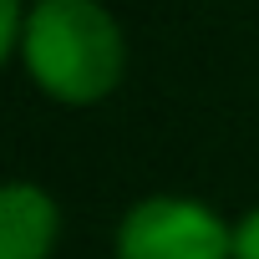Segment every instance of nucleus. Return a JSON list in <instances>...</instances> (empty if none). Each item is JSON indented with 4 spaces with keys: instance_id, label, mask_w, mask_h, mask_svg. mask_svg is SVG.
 I'll return each instance as SVG.
<instances>
[{
    "instance_id": "5",
    "label": "nucleus",
    "mask_w": 259,
    "mask_h": 259,
    "mask_svg": "<svg viewBox=\"0 0 259 259\" xmlns=\"http://www.w3.org/2000/svg\"><path fill=\"white\" fill-rule=\"evenodd\" d=\"M16 31H21V0H0V61L16 46Z\"/></svg>"
},
{
    "instance_id": "2",
    "label": "nucleus",
    "mask_w": 259,
    "mask_h": 259,
    "mask_svg": "<svg viewBox=\"0 0 259 259\" xmlns=\"http://www.w3.org/2000/svg\"><path fill=\"white\" fill-rule=\"evenodd\" d=\"M117 254L122 259H229L234 234L198 203L153 198L127 213L117 234Z\"/></svg>"
},
{
    "instance_id": "4",
    "label": "nucleus",
    "mask_w": 259,
    "mask_h": 259,
    "mask_svg": "<svg viewBox=\"0 0 259 259\" xmlns=\"http://www.w3.org/2000/svg\"><path fill=\"white\" fill-rule=\"evenodd\" d=\"M234 259H259V213H249L234 229Z\"/></svg>"
},
{
    "instance_id": "3",
    "label": "nucleus",
    "mask_w": 259,
    "mask_h": 259,
    "mask_svg": "<svg viewBox=\"0 0 259 259\" xmlns=\"http://www.w3.org/2000/svg\"><path fill=\"white\" fill-rule=\"evenodd\" d=\"M56 239V208L31 183L0 188V259H46Z\"/></svg>"
},
{
    "instance_id": "1",
    "label": "nucleus",
    "mask_w": 259,
    "mask_h": 259,
    "mask_svg": "<svg viewBox=\"0 0 259 259\" xmlns=\"http://www.w3.org/2000/svg\"><path fill=\"white\" fill-rule=\"evenodd\" d=\"M26 66L61 102L102 97L122 71L117 26L92 0H46L26 21Z\"/></svg>"
}]
</instances>
